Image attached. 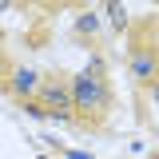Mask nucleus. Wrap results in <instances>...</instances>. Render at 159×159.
Masks as SVG:
<instances>
[{
	"label": "nucleus",
	"instance_id": "423d86ee",
	"mask_svg": "<svg viewBox=\"0 0 159 159\" xmlns=\"http://www.w3.org/2000/svg\"><path fill=\"white\" fill-rule=\"evenodd\" d=\"M76 32H84V36H96L99 32V12H80V20H76Z\"/></svg>",
	"mask_w": 159,
	"mask_h": 159
},
{
	"label": "nucleus",
	"instance_id": "0eeeda50",
	"mask_svg": "<svg viewBox=\"0 0 159 159\" xmlns=\"http://www.w3.org/2000/svg\"><path fill=\"white\" fill-rule=\"evenodd\" d=\"M24 111H28L32 119H48V107H44V103H32V99L24 103Z\"/></svg>",
	"mask_w": 159,
	"mask_h": 159
},
{
	"label": "nucleus",
	"instance_id": "f03ea898",
	"mask_svg": "<svg viewBox=\"0 0 159 159\" xmlns=\"http://www.w3.org/2000/svg\"><path fill=\"white\" fill-rule=\"evenodd\" d=\"M40 103L48 107V116H56V119H72V111H76L72 88H64L56 80H44V84H40Z\"/></svg>",
	"mask_w": 159,
	"mask_h": 159
},
{
	"label": "nucleus",
	"instance_id": "20e7f679",
	"mask_svg": "<svg viewBox=\"0 0 159 159\" xmlns=\"http://www.w3.org/2000/svg\"><path fill=\"white\" fill-rule=\"evenodd\" d=\"M40 84H44V80H40L36 72L20 68L16 76H12V96H20V99H28V96H40Z\"/></svg>",
	"mask_w": 159,
	"mask_h": 159
},
{
	"label": "nucleus",
	"instance_id": "f257e3e1",
	"mask_svg": "<svg viewBox=\"0 0 159 159\" xmlns=\"http://www.w3.org/2000/svg\"><path fill=\"white\" fill-rule=\"evenodd\" d=\"M72 103H76L80 111H92V116L107 111L111 92H107V84H103V76H99V60H92V64L72 80Z\"/></svg>",
	"mask_w": 159,
	"mask_h": 159
},
{
	"label": "nucleus",
	"instance_id": "6e6552de",
	"mask_svg": "<svg viewBox=\"0 0 159 159\" xmlns=\"http://www.w3.org/2000/svg\"><path fill=\"white\" fill-rule=\"evenodd\" d=\"M68 159H92L88 151H68Z\"/></svg>",
	"mask_w": 159,
	"mask_h": 159
},
{
	"label": "nucleus",
	"instance_id": "9d476101",
	"mask_svg": "<svg viewBox=\"0 0 159 159\" xmlns=\"http://www.w3.org/2000/svg\"><path fill=\"white\" fill-rule=\"evenodd\" d=\"M40 159H48V155H40Z\"/></svg>",
	"mask_w": 159,
	"mask_h": 159
},
{
	"label": "nucleus",
	"instance_id": "39448f33",
	"mask_svg": "<svg viewBox=\"0 0 159 159\" xmlns=\"http://www.w3.org/2000/svg\"><path fill=\"white\" fill-rule=\"evenodd\" d=\"M103 16H107V24H111V32H123V28H127V8H123L119 0H111V4L103 8Z\"/></svg>",
	"mask_w": 159,
	"mask_h": 159
},
{
	"label": "nucleus",
	"instance_id": "7ed1b4c3",
	"mask_svg": "<svg viewBox=\"0 0 159 159\" xmlns=\"http://www.w3.org/2000/svg\"><path fill=\"white\" fill-rule=\"evenodd\" d=\"M131 76L143 80V84H155V76H159V60L151 56V52H135V56H131Z\"/></svg>",
	"mask_w": 159,
	"mask_h": 159
},
{
	"label": "nucleus",
	"instance_id": "1a4fd4ad",
	"mask_svg": "<svg viewBox=\"0 0 159 159\" xmlns=\"http://www.w3.org/2000/svg\"><path fill=\"white\" fill-rule=\"evenodd\" d=\"M151 96H155V99H159V84H151Z\"/></svg>",
	"mask_w": 159,
	"mask_h": 159
}]
</instances>
